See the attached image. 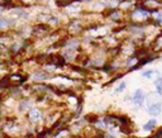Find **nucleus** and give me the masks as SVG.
Listing matches in <instances>:
<instances>
[{"mask_svg": "<svg viewBox=\"0 0 162 138\" xmlns=\"http://www.w3.org/2000/svg\"><path fill=\"white\" fill-rule=\"evenodd\" d=\"M148 18H150V13L148 10L146 9H137L134 13H133V19L137 22H145V21H148Z\"/></svg>", "mask_w": 162, "mask_h": 138, "instance_id": "1", "label": "nucleus"}, {"mask_svg": "<svg viewBox=\"0 0 162 138\" xmlns=\"http://www.w3.org/2000/svg\"><path fill=\"white\" fill-rule=\"evenodd\" d=\"M145 99H146V95H145V93H143V90H141V89H138L136 93H134V95H133V98H132V102L136 104V105H138V107H141L142 104L145 103Z\"/></svg>", "mask_w": 162, "mask_h": 138, "instance_id": "2", "label": "nucleus"}, {"mask_svg": "<svg viewBox=\"0 0 162 138\" xmlns=\"http://www.w3.org/2000/svg\"><path fill=\"white\" fill-rule=\"evenodd\" d=\"M161 112H162V104H161V102H158V103H156V104H153V105H151L148 108V113L152 117H158L161 114Z\"/></svg>", "mask_w": 162, "mask_h": 138, "instance_id": "3", "label": "nucleus"}, {"mask_svg": "<svg viewBox=\"0 0 162 138\" xmlns=\"http://www.w3.org/2000/svg\"><path fill=\"white\" fill-rule=\"evenodd\" d=\"M40 117H42V114H40V112H39L38 109L33 108V109L29 110V119H31V122L37 123V122L40 119Z\"/></svg>", "mask_w": 162, "mask_h": 138, "instance_id": "4", "label": "nucleus"}, {"mask_svg": "<svg viewBox=\"0 0 162 138\" xmlns=\"http://www.w3.org/2000/svg\"><path fill=\"white\" fill-rule=\"evenodd\" d=\"M142 75H143V77L151 79V80H156V79H158V77L161 76V75H160V72H158L157 70H148V71L143 72Z\"/></svg>", "mask_w": 162, "mask_h": 138, "instance_id": "5", "label": "nucleus"}, {"mask_svg": "<svg viewBox=\"0 0 162 138\" xmlns=\"http://www.w3.org/2000/svg\"><path fill=\"white\" fill-rule=\"evenodd\" d=\"M152 48H153L155 52L162 51V34H160V36L155 39V42H153V45H152Z\"/></svg>", "mask_w": 162, "mask_h": 138, "instance_id": "6", "label": "nucleus"}, {"mask_svg": "<svg viewBox=\"0 0 162 138\" xmlns=\"http://www.w3.org/2000/svg\"><path fill=\"white\" fill-rule=\"evenodd\" d=\"M156 98H158V94L157 93H152V94H148V99H147V105L148 108L156 103H158V100L156 99Z\"/></svg>", "mask_w": 162, "mask_h": 138, "instance_id": "7", "label": "nucleus"}, {"mask_svg": "<svg viewBox=\"0 0 162 138\" xmlns=\"http://www.w3.org/2000/svg\"><path fill=\"white\" fill-rule=\"evenodd\" d=\"M155 85H156V93L162 96V76H160L158 79L155 80Z\"/></svg>", "mask_w": 162, "mask_h": 138, "instance_id": "8", "label": "nucleus"}, {"mask_svg": "<svg viewBox=\"0 0 162 138\" xmlns=\"http://www.w3.org/2000/svg\"><path fill=\"white\" fill-rule=\"evenodd\" d=\"M146 8L148 9H156L160 7V3L157 2V0H146V3H145Z\"/></svg>", "mask_w": 162, "mask_h": 138, "instance_id": "9", "label": "nucleus"}, {"mask_svg": "<svg viewBox=\"0 0 162 138\" xmlns=\"http://www.w3.org/2000/svg\"><path fill=\"white\" fill-rule=\"evenodd\" d=\"M156 124H157V122H156L155 119H151L150 122H147V123L143 126V129H145V131H152V129L156 127Z\"/></svg>", "mask_w": 162, "mask_h": 138, "instance_id": "10", "label": "nucleus"}, {"mask_svg": "<svg viewBox=\"0 0 162 138\" xmlns=\"http://www.w3.org/2000/svg\"><path fill=\"white\" fill-rule=\"evenodd\" d=\"M153 17H155V21H156V23L162 24V13H161V12H156V13L153 14Z\"/></svg>", "mask_w": 162, "mask_h": 138, "instance_id": "11", "label": "nucleus"}, {"mask_svg": "<svg viewBox=\"0 0 162 138\" xmlns=\"http://www.w3.org/2000/svg\"><path fill=\"white\" fill-rule=\"evenodd\" d=\"M127 88V84L126 83H122V84H119V86L117 88V90H115V93L117 94H119V93H122V91H124V89Z\"/></svg>", "mask_w": 162, "mask_h": 138, "instance_id": "12", "label": "nucleus"}, {"mask_svg": "<svg viewBox=\"0 0 162 138\" xmlns=\"http://www.w3.org/2000/svg\"><path fill=\"white\" fill-rule=\"evenodd\" d=\"M120 17H122V14H120L119 12H114V13L110 15V18L114 19V21H118V19H120Z\"/></svg>", "mask_w": 162, "mask_h": 138, "instance_id": "13", "label": "nucleus"}, {"mask_svg": "<svg viewBox=\"0 0 162 138\" xmlns=\"http://www.w3.org/2000/svg\"><path fill=\"white\" fill-rule=\"evenodd\" d=\"M9 21H0V28H5V27H8L9 26Z\"/></svg>", "mask_w": 162, "mask_h": 138, "instance_id": "14", "label": "nucleus"}, {"mask_svg": "<svg viewBox=\"0 0 162 138\" xmlns=\"http://www.w3.org/2000/svg\"><path fill=\"white\" fill-rule=\"evenodd\" d=\"M45 77H46L45 74H37V75H36V79H37V80H43Z\"/></svg>", "mask_w": 162, "mask_h": 138, "instance_id": "15", "label": "nucleus"}, {"mask_svg": "<svg viewBox=\"0 0 162 138\" xmlns=\"http://www.w3.org/2000/svg\"><path fill=\"white\" fill-rule=\"evenodd\" d=\"M4 10V7H0V12H3Z\"/></svg>", "mask_w": 162, "mask_h": 138, "instance_id": "16", "label": "nucleus"}]
</instances>
